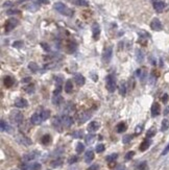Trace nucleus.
I'll return each mask as SVG.
<instances>
[{
	"label": "nucleus",
	"instance_id": "nucleus-22",
	"mask_svg": "<svg viewBox=\"0 0 169 170\" xmlns=\"http://www.w3.org/2000/svg\"><path fill=\"white\" fill-rule=\"evenodd\" d=\"M94 152L92 150H88L85 154V162L86 163H91L93 160H94Z\"/></svg>",
	"mask_w": 169,
	"mask_h": 170
},
{
	"label": "nucleus",
	"instance_id": "nucleus-30",
	"mask_svg": "<svg viewBox=\"0 0 169 170\" xmlns=\"http://www.w3.org/2000/svg\"><path fill=\"white\" fill-rule=\"evenodd\" d=\"M51 101H52V103L55 104V105H60V104L62 103V101H63V98H62V96H60V95H58V96H53Z\"/></svg>",
	"mask_w": 169,
	"mask_h": 170
},
{
	"label": "nucleus",
	"instance_id": "nucleus-20",
	"mask_svg": "<svg viewBox=\"0 0 169 170\" xmlns=\"http://www.w3.org/2000/svg\"><path fill=\"white\" fill-rule=\"evenodd\" d=\"M64 90H65V92H66V93H71V92H72V90H73V82H72V80H71V79L66 80V82H65V87H64Z\"/></svg>",
	"mask_w": 169,
	"mask_h": 170
},
{
	"label": "nucleus",
	"instance_id": "nucleus-42",
	"mask_svg": "<svg viewBox=\"0 0 169 170\" xmlns=\"http://www.w3.org/2000/svg\"><path fill=\"white\" fill-rule=\"evenodd\" d=\"M41 169V164L40 163H34L29 166V170H40Z\"/></svg>",
	"mask_w": 169,
	"mask_h": 170
},
{
	"label": "nucleus",
	"instance_id": "nucleus-41",
	"mask_svg": "<svg viewBox=\"0 0 169 170\" xmlns=\"http://www.w3.org/2000/svg\"><path fill=\"white\" fill-rule=\"evenodd\" d=\"M132 139H133V136H130V135H125V136L123 137V139H122V142H123L124 144H127V143H129L130 141H132Z\"/></svg>",
	"mask_w": 169,
	"mask_h": 170
},
{
	"label": "nucleus",
	"instance_id": "nucleus-47",
	"mask_svg": "<svg viewBox=\"0 0 169 170\" xmlns=\"http://www.w3.org/2000/svg\"><path fill=\"white\" fill-rule=\"evenodd\" d=\"M54 79H55V84H56V86H62L63 78H62L61 76H55Z\"/></svg>",
	"mask_w": 169,
	"mask_h": 170
},
{
	"label": "nucleus",
	"instance_id": "nucleus-18",
	"mask_svg": "<svg viewBox=\"0 0 169 170\" xmlns=\"http://www.w3.org/2000/svg\"><path fill=\"white\" fill-rule=\"evenodd\" d=\"M3 82H4V86L6 88H12L15 83V79L12 76H5L3 78Z\"/></svg>",
	"mask_w": 169,
	"mask_h": 170
},
{
	"label": "nucleus",
	"instance_id": "nucleus-57",
	"mask_svg": "<svg viewBox=\"0 0 169 170\" xmlns=\"http://www.w3.org/2000/svg\"><path fill=\"white\" fill-rule=\"evenodd\" d=\"M168 152H169V144H168V145L164 148V150L162 151V156H165V154H167Z\"/></svg>",
	"mask_w": 169,
	"mask_h": 170
},
{
	"label": "nucleus",
	"instance_id": "nucleus-31",
	"mask_svg": "<svg viewBox=\"0 0 169 170\" xmlns=\"http://www.w3.org/2000/svg\"><path fill=\"white\" fill-rule=\"evenodd\" d=\"M169 128V120L168 119H163L162 125H161V132H166Z\"/></svg>",
	"mask_w": 169,
	"mask_h": 170
},
{
	"label": "nucleus",
	"instance_id": "nucleus-15",
	"mask_svg": "<svg viewBox=\"0 0 169 170\" xmlns=\"http://www.w3.org/2000/svg\"><path fill=\"white\" fill-rule=\"evenodd\" d=\"M150 27L152 28L153 30H157V32H159V30H161L162 29V23H161V21L159 20V19H157V18H155L152 21H151V23H150Z\"/></svg>",
	"mask_w": 169,
	"mask_h": 170
},
{
	"label": "nucleus",
	"instance_id": "nucleus-14",
	"mask_svg": "<svg viewBox=\"0 0 169 170\" xmlns=\"http://www.w3.org/2000/svg\"><path fill=\"white\" fill-rule=\"evenodd\" d=\"M150 144H151V140L148 139V138H146V139H144V140L142 141V143L140 144L139 149H140L141 151H145V150H147V149L149 148Z\"/></svg>",
	"mask_w": 169,
	"mask_h": 170
},
{
	"label": "nucleus",
	"instance_id": "nucleus-3",
	"mask_svg": "<svg viewBox=\"0 0 169 170\" xmlns=\"http://www.w3.org/2000/svg\"><path fill=\"white\" fill-rule=\"evenodd\" d=\"M10 118H11L12 122L15 123L16 125H20L23 121V115H22V113H20L19 111H13L11 113Z\"/></svg>",
	"mask_w": 169,
	"mask_h": 170
},
{
	"label": "nucleus",
	"instance_id": "nucleus-54",
	"mask_svg": "<svg viewBox=\"0 0 169 170\" xmlns=\"http://www.w3.org/2000/svg\"><path fill=\"white\" fill-rule=\"evenodd\" d=\"M87 170H99V165H97V164H93V165H91Z\"/></svg>",
	"mask_w": 169,
	"mask_h": 170
},
{
	"label": "nucleus",
	"instance_id": "nucleus-34",
	"mask_svg": "<svg viewBox=\"0 0 169 170\" xmlns=\"http://www.w3.org/2000/svg\"><path fill=\"white\" fill-rule=\"evenodd\" d=\"M28 69H29L32 72H37V71L39 70V66H38L36 63L32 62V63L28 64Z\"/></svg>",
	"mask_w": 169,
	"mask_h": 170
},
{
	"label": "nucleus",
	"instance_id": "nucleus-62",
	"mask_svg": "<svg viewBox=\"0 0 169 170\" xmlns=\"http://www.w3.org/2000/svg\"><path fill=\"white\" fill-rule=\"evenodd\" d=\"M28 169H29V168H27L26 166H23V167L21 168V170H28Z\"/></svg>",
	"mask_w": 169,
	"mask_h": 170
},
{
	"label": "nucleus",
	"instance_id": "nucleus-46",
	"mask_svg": "<svg viewBox=\"0 0 169 170\" xmlns=\"http://www.w3.org/2000/svg\"><path fill=\"white\" fill-rule=\"evenodd\" d=\"M62 86H56L55 87V90L53 91V96H58V95H60V93L62 92Z\"/></svg>",
	"mask_w": 169,
	"mask_h": 170
},
{
	"label": "nucleus",
	"instance_id": "nucleus-37",
	"mask_svg": "<svg viewBox=\"0 0 169 170\" xmlns=\"http://www.w3.org/2000/svg\"><path fill=\"white\" fill-rule=\"evenodd\" d=\"M0 125H1V130L2 132H9L10 130V126H9V124L4 120H1V122H0Z\"/></svg>",
	"mask_w": 169,
	"mask_h": 170
},
{
	"label": "nucleus",
	"instance_id": "nucleus-9",
	"mask_svg": "<svg viewBox=\"0 0 169 170\" xmlns=\"http://www.w3.org/2000/svg\"><path fill=\"white\" fill-rule=\"evenodd\" d=\"M39 154H40V152H38L37 150H34V151H32V152L26 153V154L23 157V160H24L25 162H29V161H33V160L37 159V158L39 157Z\"/></svg>",
	"mask_w": 169,
	"mask_h": 170
},
{
	"label": "nucleus",
	"instance_id": "nucleus-39",
	"mask_svg": "<svg viewBox=\"0 0 169 170\" xmlns=\"http://www.w3.org/2000/svg\"><path fill=\"white\" fill-rule=\"evenodd\" d=\"M138 34H139V36H140V38H141V39H145V40H147V39L150 37V36H149V34H148V33H146V32H144V30H140Z\"/></svg>",
	"mask_w": 169,
	"mask_h": 170
},
{
	"label": "nucleus",
	"instance_id": "nucleus-48",
	"mask_svg": "<svg viewBox=\"0 0 169 170\" xmlns=\"http://www.w3.org/2000/svg\"><path fill=\"white\" fill-rule=\"evenodd\" d=\"M22 46H23V42L22 41H15L13 43V47H15V48H20Z\"/></svg>",
	"mask_w": 169,
	"mask_h": 170
},
{
	"label": "nucleus",
	"instance_id": "nucleus-61",
	"mask_svg": "<svg viewBox=\"0 0 169 170\" xmlns=\"http://www.w3.org/2000/svg\"><path fill=\"white\" fill-rule=\"evenodd\" d=\"M12 4V2H10V1H6V2H4L3 3V6H10Z\"/></svg>",
	"mask_w": 169,
	"mask_h": 170
},
{
	"label": "nucleus",
	"instance_id": "nucleus-52",
	"mask_svg": "<svg viewBox=\"0 0 169 170\" xmlns=\"http://www.w3.org/2000/svg\"><path fill=\"white\" fill-rule=\"evenodd\" d=\"M20 11L19 10H9L6 12V15H16V14H19Z\"/></svg>",
	"mask_w": 169,
	"mask_h": 170
},
{
	"label": "nucleus",
	"instance_id": "nucleus-36",
	"mask_svg": "<svg viewBox=\"0 0 169 170\" xmlns=\"http://www.w3.org/2000/svg\"><path fill=\"white\" fill-rule=\"evenodd\" d=\"M75 150H76L77 153H81V152L85 150V145H83L81 142H78V143L76 144V148H75Z\"/></svg>",
	"mask_w": 169,
	"mask_h": 170
},
{
	"label": "nucleus",
	"instance_id": "nucleus-12",
	"mask_svg": "<svg viewBox=\"0 0 169 170\" xmlns=\"http://www.w3.org/2000/svg\"><path fill=\"white\" fill-rule=\"evenodd\" d=\"M161 113V106L158 102H153L151 105V116L152 117H157L160 115Z\"/></svg>",
	"mask_w": 169,
	"mask_h": 170
},
{
	"label": "nucleus",
	"instance_id": "nucleus-2",
	"mask_svg": "<svg viewBox=\"0 0 169 170\" xmlns=\"http://www.w3.org/2000/svg\"><path fill=\"white\" fill-rule=\"evenodd\" d=\"M105 87L110 93L115 92V90H116V78L113 74H109L105 77Z\"/></svg>",
	"mask_w": 169,
	"mask_h": 170
},
{
	"label": "nucleus",
	"instance_id": "nucleus-19",
	"mask_svg": "<svg viewBox=\"0 0 169 170\" xmlns=\"http://www.w3.org/2000/svg\"><path fill=\"white\" fill-rule=\"evenodd\" d=\"M51 141H52V139H51V136H50V135H48V134L44 135V136L41 138V143H42L43 145H45V146L49 145V144L51 143Z\"/></svg>",
	"mask_w": 169,
	"mask_h": 170
},
{
	"label": "nucleus",
	"instance_id": "nucleus-10",
	"mask_svg": "<svg viewBox=\"0 0 169 170\" xmlns=\"http://www.w3.org/2000/svg\"><path fill=\"white\" fill-rule=\"evenodd\" d=\"M99 127H100V124H99V122H98V121H91V122L89 123V125H88L87 129H88V132H89L90 134H92V133L97 132Z\"/></svg>",
	"mask_w": 169,
	"mask_h": 170
},
{
	"label": "nucleus",
	"instance_id": "nucleus-40",
	"mask_svg": "<svg viewBox=\"0 0 169 170\" xmlns=\"http://www.w3.org/2000/svg\"><path fill=\"white\" fill-rule=\"evenodd\" d=\"M62 163H63L62 159H56L55 161H52V162H51V166H52V167H59V166L62 165Z\"/></svg>",
	"mask_w": 169,
	"mask_h": 170
},
{
	"label": "nucleus",
	"instance_id": "nucleus-29",
	"mask_svg": "<svg viewBox=\"0 0 169 170\" xmlns=\"http://www.w3.org/2000/svg\"><path fill=\"white\" fill-rule=\"evenodd\" d=\"M119 93L121 96H125L126 95V83L123 81L120 83V86H119Z\"/></svg>",
	"mask_w": 169,
	"mask_h": 170
},
{
	"label": "nucleus",
	"instance_id": "nucleus-1",
	"mask_svg": "<svg viewBox=\"0 0 169 170\" xmlns=\"http://www.w3.org/2000/svg\"><path fill=\"white\" fill-rule=\"evenodd\" d=\"M53 7H54V10H56L60 14H62L64 16H67V17H72L73 16V11L71 9H69L67 5H65L64 3H62V2L54 3Z\"/></svg>",
	"mask_w": 169,
	"mask_h": 170
},
{
	"label": "nucleus",
	"instance_id": "nucleus-33",
	"mask_svg": "<svg viewBox=\"0 0 169 170\" xmlns=\"http://www.w3.org/2000/svg\"><path fill=\"white\" fill-rule=\"evenodd\" d=\"M117 158H118V154H117V153H112V154L107 156V157L105 158V160H106V162H107V163H112V162L116 161V160H117Z\"/></svg>",
	"mask_w": 169,
	"mask_h": 170
},
{
	"label": "nucleus",
	"instance_id": "nucleus-7",
	"mask_svg": "<svg viewBox=\"0 0 169 170\" xmlns=\"http://www.w3.org/2000/svg\"><path fill=\"white\" fill-rule=\"evenodd\" d=\"M63 127H70L73 124V119L69 115H63L60 117Z\"/></svg>",
	"mask_w": 169,
	"mask_h": 170
},
{
	"label": "nucleus",
	"instance_id": "nucleus-59",
	"mask_svg": "<svg viewBox=\"0 0 169 170\" xmlns=\"http://www.w3.org/2000/svg\"><path fill=\"white\" fill-rule=\"evenodd\" d=\"M41 45H42V47H43V49H44L45 51H49V50H50V48H49L48 45H46V44H44V43H42Z\"/></svg>",
	"mask_w": 169,
	"mask_h": 170
},
{
	"label": "nucleus",
	"instance_id": "nucleus-21",
	"mask_svg": "<svg viewBox=\"0 0 169 170\" xmlns=\"http://www.w3.org/2000/svg\"><path fill=\"white\" fill-rule=\"evenodd\" d=\"M126 128H127V125L125 124V122H120V123H118V124L116 125V132H117L118 134L124 133V132L126 130Z\"/></svg>",
	"mask_w": 169,
	"mask_h": 170
},
{
	"label": "nucleus",
	"instance_id": "nucleus-53",
	"mask_svg": "<svg viewBox=\"0 0 169 170\" xmlns=\"http://www.w3.org/2000/svg\"><path fill=\"white\" fill-rule=\"evenodd\" d=\"M146 162H142V163H140V165H139V167H138V170H145V168H146Z\"/></svg>",
	"mask_w": 169,
	"mask_h": 170
},
{
	"label": "nucleus",
	"instance_id": "nucleus-11",
	"mask_svg": "<svg viewBox=\"0 0 169 170\" xmlns=\"http://www.w3.org/2000/svg\"><path fill=\"white\" fill-rule=\"evenodd\" d=\"M30 122L34 125H38V124H41L43 122V119L41 117L40 113H35V114L32 116V118H30Z\"/></svg>",
	"mask_w": 169,
	"mask_h": 170
},
{
	"label": "nucleus",
	"instance_id": "nucleus-27",
	"mask_svg": "<svg viewBox=\"0 0 169 170\" xmlns=\"http://www.w3.org/2000/svg\"><path fill=\"white\" fill-rule=\"evenodd\" d=\"M136 58H137V61L139 63H142L143 60H144V54L142 52V50H140V49H137L136 50Z\"/></svg>",
	"mask_w": 169,
	"mask_h": 170
},
{
	"label": "nucleus",
	"instance_id": "nucleus-50",
	"mask_svg": "<svg viewBox=\"0 0 169 170\" xmlns=\"http://www.w3.org/2000/svg\"><path fill=\"white\" fill-rule=\"evenodd\" d=\"M77 161H78V158H77V156H72V157L69 159L68 163H69V164H74V163H76Z\"/></svg>",
	"mask_w": 169,
	"mask_h": 170
},
{
	"label": "nucleus",
	"instance_id": "nucleus-6",
	"mask_svg": "<svg viewBox=\"0 0 169 170\" xmlns=\"http://www.w3.org/2000/svg\"><path fill=\"white\" fill-rule=\"evenodd\" d=\"M112 55H113V48L111 46H107L104 48L103 53H102V60L104 63H110L111 59H112Z\"/></svg>",
	"mask_w": 169,
	"mask_h": 170
},
{
	"label": "nucleus",
	"instance_id": "nucleus-43",
	"mask_svg": "<svg viewBox=\"0 0 169 170\" xmlns=\"http://www.w3.org/2000/svg\"><path fill=\"white\" fill-rule=\"evenodd\" d=\"M142 130H143V124H139L135 128V134L136 135H140L141 133H142Z\"/></svg>",
	"mask_w": 169,
	"mask_h": 170
},
{
	"label": "nucleus",
	"instance_id": "nucleus-26",
	"mask_svg": "<svg viewBox=\"0 0 169 170\" xmlns=\"http://www.w3.org/2000/svg\"><path fill=\"white\" fill-rule=\"evenodd\" d=\"M23 89H24V91H25L27 94H34L35 91H36L35 86H34V84H30V83L27 84V86H24Z\"/></svg>",
	"mask_w": 169,
	"mask_h": 170
},
{
	"label": "nucleus",
	"instance_id": "nucleus-63",
	"mask_svg": "<svg viewBox=\"0 0 169 170\" xmlns=\"http://www.w3.org/2000/svg\"><path fill=\"white\" fill-rule=\"evenodd\" d=\"M24 1H27V0H18L17 3H21V2H24Z\"/></svg>",
	"mask_w": 169,
	"mask_h": 170
},
{
	"label": "nucleus",
	"instance_id": "nucleus-44",
	"mask_svg": "<svg viewBox=\"0 0 169 170\" xmlns=\"http://www.w3.org/2000/svg\"><path fill=\"white\" fill-rule=\"evenodd\" d=\"M72 137L73 138H76V139H80V138L83 137V135H82V132L81 130H77V132H74L72 134Z\"/></svg>",
	"mask_w": 169,
	"mask_h": 170
},
{
	"label": "nucleus",
	"instance_id": "nucleus-32",
	"mask_svg": "<svg viewBox=\"0 0 169 170\" xmlns=\"http://www.w3.org/2000/svg\"><path fill=\"white\" fill-rule=\"evenodd\" d=\"M20 137H21V139H20L21 143H23V144H25V145H30V144H32V140H30V139H28L27 137H25V136H23V135H20Z\"/></svg>",
	"mask_w": 169,
	"mask_h": 170
},
{
	"label": "nucleus",
	"instance_id": "nucleus-28",
	"mask_svg": "<svg viewBox=\"0 0 169 170\" xmlns=\"http://www.w3.org/2000/svg\"><path fill=\"white\" fill-rule=\"evenodd\" d=\"M40 114H41V117H42L43 121H45L50 117V111L49 110H42L40 112Z\"/></svg>",
	"mask_w": 169,
	"mask_h": 170
},
{
	"label": "nucleus",
	"instance_id": "nucleus-25",
	"mask_svg": "<svg viewBox=\"0 0 169 170\" xmlns=\"http://www.w3.org/2000/svg\"><path fill=\"white\" fill-rule=\"evenodd\" d=\"M76 48H77V45H76L75 42H69L68 45H67V52L68 53H73V52H75Z\"/></svg>",
	"mask_w": 169,
	"mask_h": 170
},
{
	"label": "nucleus",
	"instance_id": "nucleus-16",
	"mask_svg": "<svg viewBox=\"0 0 169 170\" xmlns=\"http://www.w3.org/2000/svg\"><path fill=\"white\" fill-rule=\"evenodd\" d=\"M153 7L158 13H161L165 7V2L163 0H156L153 2Z\"/></svg>",
	"mask_w": 169,
	"mask_h": 170
},
{
	"label": "nucleus",
	"instance_id": "nucleus-5",
	"mask_svg": "<svg viewBox=\"0 0 169 170\" xmlns=\"http://www.w3.org/2000/svg\"><path fill=\"white\" fill-rule=\"evenodd\" d=\"M91 112H89V111H83V112H81V113H79V114L77 115V121H78V123L79 124H82V123H85L87 120H89L90 118H91Z\"/></svg>",
	"mask_w": 169,
	"mask_h": 170
},
{
	"label": "nucleus",
	"instance_id": "nucleus-23",
	"mask_svg": "<svg viewBox=\"0 0 169 170\" xmlns=\"http://www.w3.org/2000/svg\"><path fill=\"white\" fill-rule=\"evenodd\" d=\"M52 124H53V126L58 129L59 132H61L62 130V128H63V125H62V122H61V119H60V117H56V118H54L53 119V122H52Z\"/></svg>",
	"mask_w": 169,
	"mask_h": 170
},
{
	"label": "nucleus",
	"instance_id": "nucleus-58",
	"mask_svg": "<svg viewBox=\"0 0 169 170\" xmlns=\"http://www.w3.org/2000/svg\"><path fill=\"white\" fill-rule=\"evenodd\" d=\"M162 101H163L164 103H167V101H168V94H164V95L162 96Z\"/></svg>",
	"mask_w": 169,
	"mask_h": 170
},
{
	"label": "nucleus",
	"instance_id": "nucleus-13",
	"mask_svg": "<svg viewBox=\"0 0 169 170\" xmlns=\"http://www.w3.org/2000/svg\"><path fill=\"white\" fill-rule=\"evenodd\" d=\"M27 105H28V102H27V100H26L25 98L20 97V98H18V99L15 101V106L18 107V109H24V107H26Z\"/></svg>",
	"mask_w": 169,
	"mask_h": 170
},
{
	"label": "nucleus",
	"instance_id": "nucleus-24",
	"mask_svg": "<svg viewBox=\"0 0 169 170\" xmlns=\"http://www.w3.org/2000/svg\"><path fill=\"white\" fill-rule=\"evenodd\" d=\"M39 7H40V4H38L37 2H36V3H29V4H27V5L24 6L25 10L29 11V12H36Z\"/></svg>",
	"mask_w": 169,
	"mask_h": 170
},
{
	"label": "nucleus",
	"instance_id": "nucleus-60",
	"mask_svg": "<svg viewBox=\"0 0 169 170\" xmlns=\"http://www.w3.org/2000/svg\"><path fill=\"white\" fill-rule=\"evenodd\" d=\"M29 80H32V78H30V77H25V78H23V79H22V82H28Z\"/></svg>",
	"mask_w": 169,
	"mask_h": 170
},
{
	"label": "nucleus",
	"instance_id": "nucleus-4",
	"mask_svg": "<svg viewBox=\"0 0 169 170\" xmlns=\"http://www.w3.org/2000/svg\"><path fill=\"white\" fill-rule=\"evenodd\" d=\"M18 24H19V21L17 19L11 18V19H9V20L5 21V23H4V29H5L6 33H9V32L13 30L15 27H17Z\"/></svg>",
	"mask_w": 169,
	"mask_h": 170
},
{
	"label": "nucleus",
	"instance_id": "nucleus-56",
	"mask_svg": "<svg viewBox=\"0 0 169 170\" xmlns=\"http://www.w3.org/2000/svg\"><path fill=\"white\" fill-rule=\"evenodd\" d=\"M37 3L38 4H48L49 3V0H37Z\"/></svg>",
	"mask_w": 169,
	"mask_h": 170
},
{
	"label": "nucleus",
	"instance_id": "nucleus-49",
	"mask_svg": "<svg viewBox=\"0 0 169 170\" xmlns=\"http://www.w3.org/2000/svg\"><path fill=\"white\" fill-rule=\"evenodd\" d=\"M134 156H135V151H128V152L125 154V160H126V161H129L130 159H133Z\"/></svg>",
	"mask_w": 169,
	"mask_h": 170
},
{
	"label": "nucleus",
	"instance_id": "nucleus-8",
	"mask_svg": "<svg viewBox=\"0 0 169 170\" xmlns=\"http://www.w3.org/2000/svg\"><path fill=\"white\" fill-rule=\"evenodd\" d=\"M92 35H93V39L94 40H97L99 38V35H100V26L97 22H94L92 24Z\"/></svg>",
	"mask_w": 169,
	"mask_h": 170
},
{
	"label": "nucleus",
	"instance_id": "nucleus-51",
	"mask_svg": "<svg viewBox=\"0 0 169 170\" xmlns=\"http://www.w3.org/2000/svg\"><path fill=\"white\" fill-rule=\"evenodd\" d=\"M93 139H94V135L90 134L89 136H87V137H86V142L89 144V143H91L92 141H93Z\"/></svg>",
	"mask_w": 169,
	"mask_h": 170
},
{
	"label": "nucleus",
	"instance_id": "nucleus-38",
	"mask_svg": "<svg viewBox=\"0 0 169 170\" xmlns=\"http://www.w3.org/2000/svg\"><path fill=\"white\" fill-rule=\"evenodd\" d=\"M75 4L78 5V6H88L89 3L88 1H86V0H75Z\"/></svg>",
	"mask_w": 169,
	"mask_h": 170
},
{
	"label": "nucleus",
	"instance_id": "nucleus-55",
	"mask_svg": "<svg viewBox=\"0 0 169 170\" xmlns=\"http://www.w3.org/2000/svg\"><path fill=\"white\" fill-rule=\"evenodd\" d=\"M136 75L138 76V77H142V75H143V71H142V69H138L137 71H136Z\"/></svg>",
	"mask_w": 169,
	"mask_h": 170
},
{
	"label": "nucleus",
	"instance_id": "nucleus-35",
	"mask_svg": "<svg viewBox=\"0 0 169 170\" xmlns=\"http://www.w3.org/2000/svg\"><path fill=\"white\" fill-rule=\"evenodd\" d=\"M156 133H157V130H156V128H153V127H151V128H149L148 130H147V133H146V138H148V139H150V138H152L155 135H156Z\"/></svg>",
	"mask_w": 169,
	"mask_h": 170
},
{
	"label": "nucleus",
	"instance_id": "nucleus-45",
	"mask_svg": "<svg viewBox=\"0 0 169 170\" xmlns=\"http://www.w3.org/2000/svg\"><path fill=\"white\" fill-rule=\"evenodd\" d=\"M95 150H96V152L97 153H100V152H102L103 150H104V145L103 144H97V146L95 147Z\"/></svg>",
	"mask_w": 169,
	"mask_h": 170
},
{
	"label": "nucleus",
	"instance_id": "nucleus-17",
	"mask_svg": "<svg viewBox=\"0 0 169 170\" xmlns=\"http://www.w3.org/2000/svg\"><path fill=\"white\" fill-rule=\"evenodd\" d=\"M74 80H75V82H76V84H77L78 87L83 86L85 82H86V78L83 77V75H81V74H79V73L75 74V76H74Z\"/></svg>",
	"mask_w": 169,
	"mask_h": 170
}]
</instances>
